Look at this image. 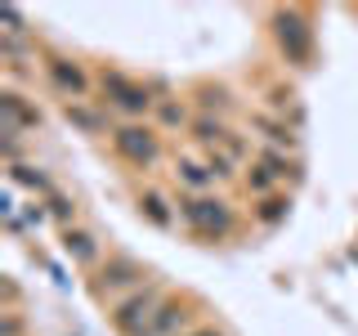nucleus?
<instances>
[{
    "label": "nucleus",
    "instance_id": "20e7f679",
    "mask_svg": "<svg viewBox=\"0 0 358 336\" xmlns=\"http://www.w3.org/2000/svg\"><path fill=\"white\" fill-rule=\"evenodd\" d=\"M162 300H166L162 283H148V287L130 291V296L112 300V328H117V336H143V332H148V323H152V314H157V305H162Z\"/></svg>",
    "mask_w": 358,
    "mask_h": 336
},
{
    "label": "nucleus",
    "instance_id": "f8f14e48",
    "mask_svg": "<svg viewBox=\"0 0 358 336\" xmlns=\"http://www.w3.org/2000/svg\"><path fill=\"white\" fill-rule=\"evenodd\" d=\"M63 121H67L72 130H81V134H112L108 108L90 104V99H81V104H63Z\"/></svg>",
    "mask_w": 358,
    "mask_h": 336
},
{
    "label": "nucleus",
    "instance_id": "aec40b11",
    "mask_svg": "<svg viewBox=\"0 0 358 336\" xmlns=\"http://www.w3.org/2000/svg\"><path fill=\"white\" fill-rule=\"evenodd\" d=\"M197 104H201V112H210V117H224V112H229V90L224 85H201L197 90Z\"/></svg>",
    "mask_w": 358,
    "mask_h": 336
},
{
    "label": "nucleus",
    "instance_id": "f03ea898",
    "mask_svg": "<svg viewBox=\"0 0 358 336\" xmlns=\"http://www.w3.org/2000/svg\"><path fill=\"white\" fill-rule=\"evenodd\" d=\"M179 224H184L193 238H206V242H220V238H229L233 233V206L224 197L215 193H184L179 197Z\"/></svg>",
    "mask_w": 358,
    "mask_h": 336
},
{
    "label": "nucleus",
    "instance_id": "9d476101",
    "mask_svg": "<svg viewBox=\"0 0 358 336\" xmlns=\"http://www.w3.org/2000/svg\"><path fill=\"white\" fill-rule=\"evenodd\" d=\"M251 130H260V139H264V148H300V134L296 126H287V117H278V112H251Z\"/></svg>",
    "mask_w": 358,
    "mask_h": 336
},
{
    "label": "nucleus",
    "instance_id": "39448f33",
    "mask_svg": "<svg viewBox=\"0 0 358 336\" xmlns=\"http://www.w3.org/2000/svg\"><path fill=\"white\" fill-rule=\"evenodd\" d=\"M273 36H278V45H282L287 63L309 67V59H313V27L305 22L300 9H273Z\"/></svg>",
    "mask_w": 358,
    "mask_h": 336
},
{
    "label": "nucleus",
    "instance_id": "dca6fc26",
    "mask_svg": "<svg viewBox=\"0 0 358 336\" xmlns=\"http://www.w3.org/2000/svg\"><path fill=\"white\" fill-rule=\"evenodd\" d=\"M193 117H197V112H188V104L179 94L157 99V108H152V126L157 130H188V126H193Z\"/></svg>",
    "mask_w": 358,
    "mask_h": 336
},
{
    "label": "nucleus",
    "instance_id": "2eb2a0df",
    "mask_svg": "<svg viewBox=\"0 0 358 336\" xmlns=\"http://www.w3.org/2000/svg\"><path fill=\"white\" fill-rule=\"evenodd\" d=\"M229 121L224 117H210V112H197L193 117V126H188V139L197 144L201 153H210V148H224V144H229Z\"/></svg>",
    "mask_w": 358,
    "mask_h": 336
},
{
    "label": "nucleus",
    "instance_id": "6e6552de",
    "mask_svg": "<svg viewBox=\"0 0 358 336\" xmlns=\"http://www.w3.org/2000/svg\"><path fill=\"white\" fill-rule=\"evenodd\" d=\"M193 328H197L193 300H188V296H166L162 305H157V314H152V323H148V332H143V336H184V332H193Z\"/></svg>",
    "mask_w": 358,
    "mask_h": 336
},
{
    "label": "nucleus",
    "instance_id": "4be33fe9",
    "mask_svg": "<svg viewBox=\"0 0 358 336\" xmlns=\"http://www.w3.org/2000/svg\"><path fill=\"white\" fill-rule=\"evenodd\" d=\"M0 336H27V323L18 309H0Z\"/></svg>",
    "mask_w": 358,
    "mask_h": 336
},
{
    "label": "nucleus",
    "instance_id": "6ab92c4d",
    "mask_svg": "<svg viewBox=\"0 0 358 336\" xmlns=\"http://www.w3.org/2000/svg\"><path fill=\"white\" fill-rule=\"evenodd\" d=\"M9 179H14V184H22V188H31V193H54L50 179H45V171H41V166H31V162L9 166Z\"/></svg>",
    "mask_w": 358,
    "mask_h": 336
},
{
    "label": "nucleus",
    "instance_id": "423d86ee",
    "mask_svg": "<svg viewBox=\"0 0 358 336\" xmlns=\"http://www.w3.org/2000/svg\"><path fill=\"white\" fill-rule=\"evenodd\" d=\"M143 278H148V274H143V265L139 260H134V255H108V260L103 265H99L94 269V291H99V296H130V291H139V287H148V283H143Z\"/></svg>",
    "mask_w": 358,
    "mask_h": 336
},
{
    "label": "nucleus",
    "instance_id": "1a4fd4ad",
    "mask_svg": "<svg viewBox=\"0 0 358 336\" xmlns=\"http://www.w3.org/2000/svg\"><path fill=\"white\" fill-rule=\"evenodd\" d=\"M36 126H41V108L14 85L0 90V134H27Z\"/></svg>",
    "mask_w": 358,
    "mask_h": 336
},
{
    "label": "nucleus",
    "instance_id": "5701e85b",
    "mask_svg": "<svg viewBox=\"0 0 358 336\" xmlns=\"http://www.w3.org/2000/svg\"><path fill=\"white\" fill-rule=\"evenodd\" d=\"M50 216H54V220H59L63 229H67V224H72V216H76V206H72V202H67V197L50 193Z\"/></svg>",
    "mask_w": 358,
    "mask_h": 336
},
{
    "label": "nucleus",
    "instance_id": "ddd939ff",
    "mask_svg": "<svg viewBox=\"0 0 358 336\" xmlns=\"http://www.w3.org/2000/svg\"><path fill=\"white\" fill-rule=\"evenodd\" d=\"M139 216L152 224V229H175L179 224V202H171L166 193H157V188H143L139 193Z\"/></svg>",
    "mask_w": 358,
    "mask_h": 336
},
{
    "label": "nucleus",
    "instance_id": "9b49d317",
    "mask_svg": "<svg viewBox=\"0 0 358 336\" xmlns=\"http://www.w3.org/2000/svg\"><path fill=\"white\" fill-rule=\"evenodd\" d=\"M59 242H63V251L72 255L81 269H99L103 265V251H99V238L90 229H81V224H67V229L59 233Z\"/></svg>",
    "mask_w": 358,
    "mask_h": 336
},
{
    "label": "nucleus",
    "instance_id": "0eeeda50",
    "mask_svg": "<svg viewBox=\"0 0 358 336\" xmlns=\"http://www.w3.org/2000/svg\"><path fill=\"white\" fill-rule=\"evenodd\" d=\"M45 81L63 94V104H81V99H90V90H94V76L76 59H67V54H45Z\"/></svg>",
    "mask_w": 358,
    "mask_h": 336
},
{
    "label": "nucleus",
    "instance_id": "f3484780",
    "mask_svg": "<svg viewBox=\"0 0 358 336\" xmlns=\"http://www.w3.org/2000/svg\"><path fill=\"white\" fill-rule=\"evenodd\" d=\"M287 216H291V193L255 197V206H251V220L260 224V229H278V224H287Z\"/></svg>",
    "mask_w": 358,
    "mask_h": 336
},
{
    "label": "nucleus",
    "instance_id": "4468645a",
    "mask_svg": "<svg viewBox=\"0 0 358 336\" xmlns=\"http://www.w3.org/2000/svg\"><path fill=\"white\" fill-rule=\"evenodd\" d=\"M171 175H175V184L184 188V193H193V197H201V193H210V188L220 184V179L210 175V166H206V162H197V157H179Z\"/></svg>",
    "mask_w": 358,
    "mask_h": 336
},
{
    "label": "nucleus",
    "instance_id": "f257e3e1",
    "mask_svg": "<svg viewBox=\"0 0 358 336\" xmlns=\"http://www.w3.org/2000/svg\"><path fill=\"white\" fill-rule=\"evenodd\" d=\"M94 85H99V94H103V104L117 112L121 121H139L157 108V94L148 90V81H134L121 67H99Z\"/></svg>",
    "mask_w": 358,
    "mask_h": 336
},
{
    "label": "nucleus",
    "instance_id": "a211bd4d",
    "mask_svg": "<svg viewBox=\"0 0 358 336\" xmlns=\"http://www.w3.org/2000/svg\"><path fill=\"white\" fill-rule=\"evenodd\" d=\"M242 179H246V188H251L255 197H268V193H282V175L273 171V166L268 162H260V157H255L251 166H246L242 171Z\"/></svg>",
    "mask_w": 358,
    "mask_h": 336
},
{
    "label": "nucleus",
    "instance_id": "7ed1b4c3",
    "mask_svg": "<svg viewBox=\"0 0 358 336\" xmlns=\"http://www.w3.org/2000/svg\"><path fill=\"white\" fill-rule=\"evenodd\" d=\"M108 139H112V153L126 166H134V171H148V166H157V157H162L157 126H148V121H117Z\"/></svg>",
    "mask_w": 358,
    "mask_h": 336
},
{
    "label": "nucleus",
    "instance_id": "b1692460",
    "mask_svg": "<svg viewBox=\"0 0 358 336\" xmlns=\"http://www.w3.org/2000/svg\"><path fill=\"white\" fill-rule=\"evenodd\" d=\"M184 336H229L224 328H215V323H197L193 332H184Z\"/></svg>",
    "mask_w": 358,
    "mask_h": 336
},
{
    "label": "nucleus",
    "instance_id": "412c9836",
    "mask_svg": "<svg viewBox=\"0 0 358 336\" xmlns=\"http://www.w3.org/2000/svg\"><path fill=\"white\" fill-rule=\"evenodd\" d=\"M201 162L210 166V175H215V179H233V175H238V162H233V157L224 153V148H210L206 157H201Z\"/></svg>",
    "mask_w": 358,
    "mask_h": 336
}]
</instances>
